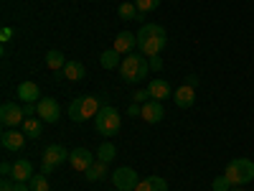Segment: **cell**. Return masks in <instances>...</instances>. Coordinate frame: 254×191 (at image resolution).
Here are the masks:
<instances>
[{
    "instance_id": "obj_1",
    "label": "cell",
    "mask_w": 254,
    "mask_h": 191,
    "mask_svg": "<svg viewBox=\"0 0 254 191\" xmlns=\"http://www.w3.org/2000/svg\"><path fill=\"white\" fill-rule=\"evenodd\" d=\"M165 44H168V33L158 23H145L137 31V51L142 56H160Z\"/></svg>"
},
{
    "instance_id": "obj_2",
    "label": "cell",
    "mask_w": 254,
    "mask_h": 191,
    "mask_svg": "<svg viewBox=\"0 0 254 191\" xmlns=\"http://www.w3.org/2000/svg\"><path fill=\"white\" fill-rule=\"evenodd\" d=\"M147 72H150V64H147V59L142 54H137V51L127 54L122 59V64H120V77L125 82H132V84L135 82H142L147 77Z\"/></svg>"
},
{
    "instance_id": "obj_3",
    "label": "cell",
    "mask_w": 254,
    "mask_h": 191,
    "mask_svg": "<svg viewBox=\"0 0 254 191\" xmlns=\"http://www.w3.org/2000/svg\"><path fill=\"white\" fill-rule=\"evenodd\" d=\"M99 110H102L99 97H94V95H81V97H76V99L69 104V117H71L74 122H87V120L97 117Z\"/></svg>"
},
{
    "instance_id": "obj_4",
    "label": "cell",
    "mask_w": 254,
    "mask_h": 191,
    "mask_svg": "<svg viewBox=\"0 0 254 191\" xmlns=\"http://www.w3.org/2000/svg\"><path fill=\"white\" fill-rule=\"evenodd\" d=\"M224 176L231 181V186H244V184L254 181V161H249V158L229 161L224 168Z\"/></svg>"
},
{
    "instance_id": "obj_5",
    "label": "cell",
    "mask_w": 254,
    "mask_h": 191,
    "mask_svg": "<svg viewBox=\"0 0 254 191\" xmlns=\"http://www.w3.org/2000/svg\"><path fill=\"white\" fill-rule=\"evenodd\" d=\"M120 125H122L120 112H117L115 107H110V104H102V110H99V112H97V117H94V127H97V133H99L102 138H112V135H117Z\"/></svg>"
},
{
    "instance_id": "obj_6",
    "label": "cell",
    "mask_w": 254,
    "mask_h": 191,
    "mask_svg": "<svg viewBox=\"0 0 254 191\" xmlns=\"http://www.w3.org/2000/svg\"><path fill=\"white\" fill-rule=\"evenodd\" d=\"M112 184H115L117 191H135L140 181H137V174L132 171L130 166H120L117 171L112 174Z\"/></svg>"
},
{
    "instance_id": "obj_7",
    "label": "cell",
    "mask_w": 254,
    "mask_h": 191,
    "mask_svg": "<svg viewBox=\"0 0 254 191\" xmlns=\"http://www.w3.org/2000/svg\"><path fill=\"white\" fill-rule=\"evenodd\" d=\"M23 120H26V115L18 102H3V107H0V122H3V127H18V125H23Z\"/></svg>"
},
{
    "instance_id": "obj_8",
    "label": "cell",
    "mask_w": 254,
    "mask_h": 191,
    "mask_svg": "<svg viewBox=\"0 0 254 191\" xmlns=\"http://www.w3.org/2000/svg\"><path fill=\"white\" fill-rule=\"evenodd\" d=\"M36 107H38V117L44 120V122H59L61 120V107H59V102L54 97H41L36 102Z\"/></svg>"
},
{
    "instance_id": "obj_9",
    "label": "cell",
    "mask_w": 254,
    "mask_h": 191,
    "mask_svg": "<svg viewBox=\"0 0 254 191\" xmlns=\"http://www.w3.org/2000/svg\"><path fill=\"white\" fill-rule=\"evenodd\" d=\"M97 161V156L92 153V151H87V148H74L71 151V156H69V163H71V168L74 171H87V168L92 166Z\"/></svg>"
},
{
    "instance_id": "obj_10",
    "label": "cell",
    "mask_w": 254,
    "mask_h": 191,
    "mask_svg": "<svg viewBox=\"0 0 254 191\" xmlns=\"http://www.w3.org/2000/svg\"><path fill=\"white\" fill-rule=\"evenodd\" d=\"M0 145L5 148V151H20V148L26 145V133L23 130H15V127H5L3 135H0Z\"/></svg>"
},
{
    "instance_id": "obj_11",
    "label": "cell",
    "mask_w": 254,
    "mask_h": 191,
    "mask_svg": "<svg viewBox=\"0 0 254 191\" xmlns=\"http://www.w3.org/2000/svg\"><path fill=\"white\" fill-rule=\"evenodd\" d=\"M69 151L64 145H59V143H54V145H49L46 151H44V163L46 166H51V168H56V166H61V163H66L69 161Z\"/></svg>"
},
{
    "instance_id": "obj_12",
    "label": "cell",
    "mask_w": 254,
    "mask_h": 191,
    "mask_svg": "<svg viewBox=\"0 0 254 191\" xmlns=\"http://www.w3.org/2000/svg\"><path fill=\"white\" fill-rule=\"evenodd\" d=\"M171 99L176 102V107L188 110V107H193V104H196V90H193V87H188V84H181V87L173 92Z\"/></svg>"
},
{
    "instance_id": "obj_13",
    "label": "cell",
    "mask_w": 254,
    "mask_h": 191,
    "mask_svg": "<svg viewBox=\"0 0 254 191\" xmlns=\"http://www.w3.org/2000/svg\"><path fill=\"white\" fill-rule=\"evenodd\" d=\"M145 122H150V125H158L163 117H165V110H163V102L158 99H147L142 104V115H140Z\"/></svg>"
},
{
    "instance_id": "obj_14",
    "label": "cell",
    "mask_w": 254,
    "mask_h": 191,
    "mask_svg": "<svg viewBox=\"0 0 254 191\" xmlns=\"http://www.w3.org/2000/svg\"><path fill=\"white\" fill-rule=\"evenodd\" d=\"M112 49H117L120 54H132L135 49H137V33H130V31H120L117 36H115V46Z\"/></svg>"
},
{
    "instance_id": "obj_15",
    "label": "cell",
    "mask_w": 254,
    "mask_h": 191,
    "mask_svg": "<svg viewBox=\"0 0 254 191\" xmlns=\"http://www.w3.org/2000/svg\"><path fill=\"white\" fill-rule=\"evenodd\" d=\"M147 92H150V97L153 99H158V102H163V99H168V97H173V90H171V84H168L165 79H150V84H147Z\"/></svg>"
},
{
    "instance_id": "obj_16",
    "label": "cell",
    "mask_w": 254,
    "mask_h": 191,
    "mask_svg": "<svg viewBox=\"0 0 254 191\" xmlns=\"http://www.w3.org/2000/svg\"><path fill=\"white\" fill-rule=\"evenodd\" d=\"M13 181H31L33 179V163L28 158H18L13 163V174H10Z\"/></svg>"
},
{
    "instance_id": "obj_17",
    "label": "cell",
    "mask_w": 254,
    "mask_h": 191,
    "mask_svg": "<svg viewBox=\"0 0 254 191\" xmlns=\"http://www.w3.org/2000/svg\"><path fill=\"white\" fill-rule=\"evenodd\" d=\"M15 97H18L20 102H38L41 90H38L36 82H20L18 90H15Z\"/></svg>"
},
{
    "instance_id": "obj_18",
    "label": "cell",
    "mask_w": 254,
    "mask_h": 191,
    "mask_svg": "<svg viewBox=\"0 0 254 191\" xmlns=\"http://www.w3.org/2000/svg\"><path fill=\"white\" fill-rule=\"evenodd\" d=\"M61 77L71 79V82H81L84 77H87V69H84L81 61H66V67L61 69Z\"/></svg>"
},
{
    "instance_id": "obj_19",
    "label": "cell",
    "mask_w": 254,
    "mask_h": 191,
    "mask_svg": "<svg viewBox=\"0 0 254 191\" xmlns=\"http://www.w3.org/2000/svg\"><path fill=\"white\" fill-rule=\"evenodd\" d=\"M107 163H104V161H94L89 168H87V171H84V176H87V181H104V179H107Z\"/></svg>"
},
{
    "instance_id": "obj_20",
    "label": "cell",
    "mask_w": 254,
    "mask_h": 191,
    "mask_svg": "<svg viewBox=\"0 0 254 191\" xmlns=\"http://www.w3.org/2000/svg\"><path fill=\"white\" fill-rule=\"evenodd\" d=\"M135 191H168V184H165V179H160V176H147V179H142V181L137 184Z\"/></svg>"
},
{
    "instance_id": "obj_21",
    "label": "cell",
    "mask_w": 254,
    "mask_h": 191,
    "mask_svg": "<svg viewBox=\"0 0 254 191\" xmlns=\"http://www.w3.org/2000/svg\"><path fill=\"white\" fill-rule=\"evenodd\" d=\"M41 130H44V120H41V117H26L23 120L26 138H41Z\"/></svg>"
},
{
    "instance_id": "obj_22",
    "label": "cell",
    "mask_w": 254,
    "mask_h": 191,
    "mask_svg": "<svg viewBox=\"0 0 254 191\" xmlns=\"http://www.w3.org/2000/svg\"><path fill=\"white\" fill-rule=\"evenodd\" d=\"M99 64H102V67L104 69H117L120 67V51L117 49H107V51H102L99 54Z\"/></svg>"
},
{
    "instance_id": "obj_23",
    "label": "cell",
    "mask_w": 254,
    "mask_h": 191,
    "mask_svg": "<svg viewBox=\"0 0 254 191\" xmlns=\"http://www.w3.org/2000/svg\"><path fill=\"white\" fill-rule=\"evenodd\" d=\"M46 67H49L51 72L64 69V67H66V56H64L61 51H56V49H51V51L46 54Z\"/></svg>"
},
{
    "instance_id": "obj_24",
    "label": "cell",
    "mask_w": 254,
    "mask_h": 191,
    "mask_svg": "<svg viewBox=\"0 0 254 191\" xmlns=\"http://www.w3.org/2000/svg\"><path fill=\"white\" fill-rule=\"evenodd\" d=\"M117 15H120L122 20H135V18H137V20H142V18H145V15H140V13H137L135 3H130V0H125V3L117 8Z\"/></svg>"
},
{
    "instance_id": "obj_25",
    "label": "cell",
    "mask_w": 254,
    "mask_h": 191,
    "mask_svg": "<svg viewBox=\"0 0 254 191\" xmlns=\"http://www.w3.org/2000/svg\"><path fill=\"white\" fill-rule=\"evenodd\" d=\"M97 158H99V161H104V163L115 161V158H117V148H115L110 140H104V143L97 148Z\"/></svg>"
},
{
    "instance_id": "obj_26",
    "label": "cell",
    "mask_w": 254,
    "mask_h": 191,
    "mask_svg": "<svg viewBox=\"0 0 254 191\" xmlns=\"http://www.w3.org/2000/svg\"><path fill=\"white\" fill-rule=\"evenodd\" d=\"M158 5H160V0H137V3H135V8H137L140 15H147V13L158 10Z\"/></svg>"
},
{
    "instance_id": "obj_27",
    "label": "cell",
    "mask_w": 254,
    "mask_h": 191,
    "mask_svg": "<svg viewBox=\"0 0 254 191\" xmlns=\"http://www.w3.org/2000/svg\"><path fill=\"white\" fill-rule=\"evenodd\" d=\"M28 186H31V191H49V179H46V174L33 176V179L28 181Z\"/></svg>"
},
{
    "instance_id": "obj_28",
    "label": "cell",
    "mask_w": 254,
    "mask_h": 191,
    "mask_svg": "<svg viewBox=\"0 0 254 191\" xmlns=\"http://www.w3.org/2000/svg\"><path fill=\"white\" fill-rule=\"evenodd\" d=\"M211 189H214V191H231V181L221 174L219 179H214V184H211Z\"/></svg>"
},
{
    "instance_id": "obj_29",
    "label": "cell",
    "mask_w": 254,
    "mask_h": 191,
    "mask_svg": "<svg viewBox=\"0 0 254 191\" xmlns=\"http://www.w3.org/2000/svg\"><path fill=\"white\" fill-rule=\"evenodd\" d=\"M147 99H153V97H150V92H147V90H137V92L132 95V102H137V104H145Z\"/></svg>"
},
{
    "instance_id": "obj_30",
    "label": "cell",
    "mask_w": 254,
    "mask_h": 191,
    "mask_svg": "<svg viewBox=\"0 0 254 191\" xmlns=\"http://www.w3.org/2000/svg\"><path fill=\"white\" fill-rule=\"evenodd\" d=\"M147 64H150L153 72H160V69H163V59H160V56H147Z\"/></svg>"
},
{
    "instance_id": "obj_31",
    "label": "cell",
    "mask_w": 254,
    "mask_h": 191,
    "mask_svg": "<svg viewBox=\"0 0 254 191\" xmlns=\"http://www.w3.org/2000/svg\"><path fill=\"white\" fill-rule=\"evenodd\" d=\"M127 115H130V117H140V115H142V104L132 102L130 107H127Z\"/></svg>"
},
{
    "instance_id": "obj_32",
    "label": "cell",
    "mask_w": 254,
    "mask_h": 191,
    "mask_svg": "<svg viewBox=\"0 0 254 191\" xmlns=\"http://www.w3.org/2000/svg\"><path fill=\"white\" fill-rule=\"evenodd\" d=\"M0 174L10 176V174H13V163H10V161H3V163H0Z\"/></svg>"
},
{
    "instance_id": "obj_33",
    "label": "cell",
    "mask_w": 254,
    "mask_h": 191,
    "mask_svg": "<svg viewBox=\"0 0 254 191\" xmlns=\"http://www.w3.org/2000/svg\"><path fill=\"white\" fill-rule=\"evenodd\" d=\"M0 191H13V179L10 176H3V181H0Z\"/></svg>"
},
{
    "instance_id": "obj_34",
    "label": "cell",
    "mask_w": 254,
    "mask_h": 191,
    "mask_svg": "<svg viewBox=\"0 0 254 191\" xmlns=\"http://www.w3.org/2000/svg\"><path fill=\"white\" fill-rule=\"evenodd\" d=\"M13 191H31L28 181H13Z\"/></svg>"
},
{
    "instance_id": "obj_35",
    "label": "cell",
    "mask_w": 254,
    "mask_h": 191,
    "mask_svg": "<svg viewBox=\"0 0 254 191\" xmlns=\"http://www.w3.org/2000/svg\"><path fill=\"white\" fill-rule=\"evenodd\" d=\"M10 36H13V31H10L8 26H3V31H0V41L5 44V41H10Z\"/></svg>"
},
{
    "instance_id": "obj_36",
    "label": "cell",
    "mask_w": 254,
    "mask_h": 191,
    "mask_svg": "<svg viewBox=\"0 0 254 191\" xmlns=\"http://www.w3.org/2000/svg\"><path fill=\"white\" fill-rule=\"evenodd\" d=\"M186 84L196 90V87H198V77H196V74H188V77H186Z\"/></svg>"
},
{
    "instance_id": "obj_37",
    "label": "cell",
    "mask_w": 254,
    "mask_h": 191,
    "mask_svg": "<svg viewBox=\"0 0 254 191\" xmlns=\"http://www.w3.org/2000/svg\"><path fill=\"white\" fill-rule=\"evenodd\" d=\"M51 171H54V168H51V166H46V163H41V174H46V176H49Z\"/></svg>"
},
{
    "instance_id": "obj_38",
    "label": "cell",
    "mask_w": 254,
    "mask_h": 191,
    "mask_svg": "<svg viewBox=\"0 0 254 191\" xmlns=\"http://www.w3.org/2000/svg\"><path fill=\"white\" fill-rule=\"evenodd\" d=\"M231 191H244L242 186H231Z\"/></svg>"
}]
</instances>
